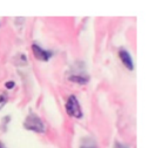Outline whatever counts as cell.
<instances>
[{"instance_id": "9c48e42d", "label": "cell", "mask_w": 150, "mask_h": 148, "mask_svg": "<svg viewBox=\"0 0 150 148\" xmlns=\"http://www.w3.org/2000/svg\"><path fill=\"white\" fill-rule=\"evenodd\" d=\"M0 148H2V144H1V143H0Z\"/></svg>"}, {"instance_id": "52a82bcc", "label": "cell", "mask_w": 150, "mask_h": 148, "mask_svg": "<svg viewBox=\"0 0 150 148\" xmlns=\"http://www.w3.org/2000/svg\"><path fill=\"white\" fill-rule=\"evenodd\" d=\"M115 148H128L125 144H122V143H120V142H116L115 143Z\"/></svg>"}, {"instance_id": "6da1fadb", "label": "cell", "mask_w": 150, "mask_h": 148, "mask_svg": "<svg viewBox=\"0 0 150 148\" xmlns=\"http://www.w3.org/2000/svg\"><path fill=\"white\" fill-rule=\"evenodd\" d=\"M23 127L27 130H33L35 133H43L45 132V126L41 121V119L35 115V114H29L25 122H23Z\"/></svg>"}, {"instance_id": "ba28073f", "label": "cell", "mask_w": 150, "mask_h": 148, "mask_svg": "<svg viewBox=\"0 0 150 148\" xmlns=\"http://www.w3.org/2000/svg\"><path fill=\"white\" fill-rule=\"evenodd\" d=\"M80 148H95V147H88V146H82V147H80Z\"/></svg>"}, {"instance_id": "3957f363", "label": "cell", "mask_w": 150, "mask_h": 148, "mask_svg": "<svg viewBox=\"0 0 150 148\" xmlns=\"http://www.w3.org/2000/svg\"><path fill=\"white\" fill-rule=\"evenodd\" d=\"M32 51H33V54L34 56L38 59V60H41V61H48L49 58L52 56V53L50 52H47L45 49H42L40 46H38L36 43L32 45Z\"/></svg>"}, {"instance_id": "5b68a950", "label": "cell", "mask_w": 150, "mask_h": 148, "mask_svg": "<svg viewBox=\"0 0 150 148\" xmlns=\"http://www.w3.org/2000/svg\"><path fill=\"white\" fill-rule=\"evenodd\" d=\"M69 80L73 82H77V83H87L88 82V78L80 76V75H73L69 78Z\"/></svg>"}, {"instance_id": "8992f818", "label": "cell", "mask_w": 150, "mask_h": 148, "mask_svg": "<svg viewBox=\"0 0 150 148\" xmlns=\"http://www.w3.org/2000/svg\"><path fill=\"white\" fill-rule=\"evenodd\" d=\"M5 87H6L7 89H12V88L14 87V82H13V81H8V82L5 83Z\"/></svg>"}, {"instance_id": "7a4b0ae2", "label": "cell", "mask_w": 150, "mask_h": 148, "mask_svg": "<svg viewBox=\"0 0 150 148\" xmlns=\"http://www.w3.org/2000/svg\"><path fill=\"white\" fill-rule=\"evenodd\" d=\"M66 110L69 116L75 117V119H81L82 117V110L80 107V103L76 99L75 95H70L66 102Z\"/></svg>"}, {"instance_id": "277c9868", "label": "cell", "mask_w": 150, "mask_h": 148, "mask_svg": "<svg viewBox=\"0 0 150 148\" xmlns=\"http://www.w3.org/2000/svg\"><path fill=\"white\" fill-rule=\"evenodd\" d=\"M118 56H120L121 61L123 62V65H124L129 70H132V69H134V61H132V58H131V55L129 54L128 51H125V49H120V51H118Z\"/></svg>"}]
</instances>
